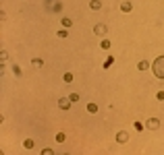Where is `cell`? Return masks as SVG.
Listing matches in <instances>:
<instances>
[{"label": "cell", "mask_w": 164, "mask_h": 155, "mask_svg": "<svg viewBox=\"0 0 164 155\" xmlns=\"http://www.w3.org/2000/svg\"><path fill=\"white\" fill-rule=\"evenodd\" d=\"M152 71H154V75H156L158 79H164V56H158L156 60H154Z\"/></svg>", "instance_id": "obj_1"}, {"label": "cell", "mask_w": 164, "mask_h": 155, "mask_svg": "<svg viewBox=\"0 0 164 155\" xmlns=\"http://www.w3.org/2000/svg\"><path fill=\"white\" fill-rule=\"evenodd\" d=\"M145 128H150V130H158V128H160V120L158 118H148V120H145Z\"/></svg>", "instance_id": "obj_2"}, {"label": "cell", "mask_w": 164, "mask_h": 155, "mask_svg": "<svg viewBox=\"0 0 164 155\" xmlns=\"http://www.w3.org/2000/svg\"><path fill=\"white\" fill-rule=\"evenodd\" d=\"M127 141H129V132H127V130H118V132H116V143L125 145Z\"/></svg>", "instance_id": "obj_3"}, {"label": "cell", "mask_w": 164, "mask_h": 155, "mask_svg": "<svg viewBox=\"0 0 164 155\" xmlns=\"http://www.w3.org/2000/svg\"><path fill=\"white\" fill-rule=\"evenodd\" d=\"M71 103H73V101L69 99V97H63V99H58V108L67 112V110H71Z\"/></svg>", "instance_id": "obj_4"}, {"label": "cell", "mask_w": 164, "mask_h": 155, "mask_svg": "<svg viewBox=\"0 0 164 155\" xmlns=\"http://www.w3.org/2000/svg\"><path fill=\"white\" fill-rule=\"evenodd\" d=\"M106 31H108V29H106L104 23H100V25H96V27H93V33H96V35H100V37H104Z\"/></svg>", "instance_id": "obj_5"}, {"label": "cell", "mask_w": 164, "mask_h": 155, "mask_svg": "<svg viewBox=\"0 0 164 155\" xmlns=\"http://www.w3.org/2000/svg\"><path fill=\"white\" fill-rule=\"evenodd\" d=\"M148 68H152V64L148 62V60H139V62H137V71H148Z\"/></svg>", "instance_id": "obj_6"}, {"label": "cell", "mask_w": 164, "mask_h": 155, "mask_svg": "<svg viewBox=\"0 0 164 155\" xmlns=\"http://www.w3.org/2000/svg\"><path fill=\"white\" fill-rule=\"evenodd\" d=\"M120 11H123V13H131L133 11V4L129 2V0H123V2H120Z\"/></svg>", "instance_id": "obj_7"}, {"label": "cell", "mask_w": 164, "mask_h": 155, "mask_svg": "<svg viewBox=\"0 0 164 155\" xmlns=\"http://www.w3.org/2000/svg\"><path fill=\"white\" fill-rule=\"evenodd\" d=\"M60 25H63V27H71V25H73V19H69V17H60Z\"/></svg>", "instance_id": "obj_8"}, {"label": "cell", "mask_w": 164, "mask_h": 155, "mask_svg": "<svg viewBox=\"0 0 164 155\" xmlns=\"http://www.w3.org/2000/svg\"><path fill=\"white\" fill-rule=\"evenodd\" d=\"M89 8H91V11H100L102 2H100V0H89Z\"/></svg>", "instance_id": "obj_9"}, {"label": "cell", "mask_w": 164, "mask_h": 155, "mask_svg": "<svg viewBox=\"0 0 164 155\" xmlns=\"http://www.w3.org/2000/svg\"><path fill=\"white\" fill-rule=\"evenodd\" d=\"M56 35H58L60 39H65V37H69V29H67V27H60V29H58V33H56Z\"/></svg>", "instance_id": "obj_10"}, {"label": "cell", "mask_w": 164, "mask_h": 155, "mask_svg": "<svg viewBox=\"0 0 164 155\" xmlns=\"http://www.w3.org/2000/svg\"><path fill=\"white\" fill-rule=\"evenodd\" d=\"M87 112H89V114H98V106H96L93 101H89V103H87Z\"/></svg>", "instance_id": "obj_11"}, {"label": "cell", "mask_w": 164, "mask_h": 155, "mask_svg": "<svg viewBox=\"0 0 164 155\" xmlns=\"http://www.w3.org/2000/svg\"><path fill=\"white\" fill-rule=\"evenodd\" d=\"M31 64L36 66V68H42V66H44V60H42V58H33V60H31Z\"/></svg>", "instance_id": "obj_12"}, {"label": "cell", "mask_w": 164, "mask_h": 155, "mask_svg": "<svg viewBox=\"0 0 164 155\" xmlns=\"http://www.w3.org/2000/svg\"><path fill=\"white\" fill-rule=\"evenodd\" d=\"M33 145H36V143H33V139H25V141H23V147H25V149H33Z\"/></svg>", "instance_id": "obj_13"}, {"label": "cell", "mask_w": 164, "mask_h": 155, "mask_svg": "<svg viewBox=\"0 0 164 155\" xmlns=\"http://www.w3.org/2000/svg\"><path fill=\"white\" fill-rule=\"evenodd\" d=\"M63 81H65L67 85H69V83H73V73H65V75H63Z\"/></svg>", "instance_id": "obj_14"}, {"label": "cell", "mask_w": 164, "mask_h": 155, "mask_svg": "<svg viewBox=\"0 0 164 155\" xmlns=\"http://www.w3.org/2000/svg\"><path fill=\"white\" fill-rule=\"evenodd\" d=\"M100 48H102V50H110V48H112V44H110V39H102V44H100Z\"/></svg>", "instance_id": "obj_15"}, {"label": "cell", "mask_w": 164, "mask_h": 155, "mask_svg": "<svg viewBox=\"0 0 164 155\" xmlns=\"http://www.w3.org/2000/svg\"><path fill=\"white\" fill-rule=\"evenodd\" d=\"M112 64H114V58H112V56H108V58H106V62H104V68H110Z\"/></svg>", "instance_id": "obj_16"}, {"label": "cell", "mask_w": 164, "mask_h": 155, "mask_svg": "<svg viewBox=\"0 0 164 155\" xmlns=\"http://www.w3.org/2000/svg\"><path fill=\"white\" fill-rule=\"evenodd\" d=\"M56 141H58V143H65V141H67V134H65V132H58V134H56Z\"/></svg>", "instance_id": "obj_17"}, {"label": "cell", "mask_w": 164, "mask_h": 155, "mask_svg": "<svg viewBox=\"0 0 164 155\" xmlns=\"http://www.w3.org/2000/svg\"><path fill=\"white\" fill-rule=\"evenodd\" d=\"M13 73H15V77H21V68H19V64H13Z\"/></svg>", "instance_id": "obj_18"}, {"label": "cell", "mask_w": 164, "mask_h": 155, "mask_svg": "<svg viewBox=\"0 0 164 155\" xmlns=\"http://www.w3.org/2000/svg\"><path fill=\"white\" fill-rule=\"evenodd\" d=\"M69 99H71L73 103H77V101H79V93H71V95H69Z\"/></svg>", "instance_id": "obj_19"}, {"label": "cell", "mask_w": 164, "mask_h": 155, "mask_svg": "<svg viewBox=\"0 0 164 155\" xmlns=\"http://www.w3.org/2000/svg\"><path fill=\"white\" fill-rule=\"evenodd\" d=\"M0 60H2V64H6V60H8V54H6V52H0Z\"/></svg>", "instance_id": "obj_20"}, {"label": "cell", "mask_w": 164, "mask_h": 155, "mask_svg": "<svg viewBox=\"0 0 164 155\" xmlns=\"http://www.w3.org/2000/svg\"><path fill=\"white\" fill-rule=\"evenodd\" d=\"M40 153H42V155H52V153H54V151H52V149H48V147H46V149H42V151H40Z\"/></svg>", "instance_id": "obj_21"}, {"label": "cell", "mask_w": 164, "mask_h": 155, "mask_svg": "<svg viewBox=\"0 0 164 155\" xmlns=\"http://www.w3.org/2000/svg\"><path fill=\"white\" fill-rule=\"evenodd\" d=\"M156 99H158V101H164V91H158V93H156Z\"/></svg>", "instance_id": "obj_22"}]
</instances>
